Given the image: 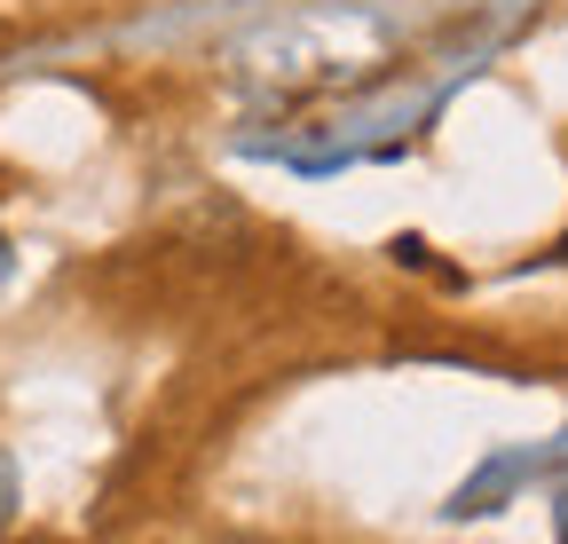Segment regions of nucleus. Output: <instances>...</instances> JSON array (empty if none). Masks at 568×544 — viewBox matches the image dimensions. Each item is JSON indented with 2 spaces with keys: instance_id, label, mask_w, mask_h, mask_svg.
I'll return each mask as SVG.
<instances>
[{
  "instance_id": "nucleus-1",
  "label": "nucleus",
  "mask_w": 568,
  "mask_h": 544,
  "mask_svg": "<svg viewBox=\"0 0 568 544\" xmlns=\"http://www.w3.org/2000/svg\"><path fill=\"white\" fill-rule=\"evenodd\" d=\"M9 521H17V458L0 450V528H9Z\"/></svg>"
},
{
  "instance_id": "nucleus-2",
  "label": "nucleus",
  "mask_w": 568,
  "mask_h": 544,
  "mask_svg": "<svg viewBox=\"0 0 568 544\" xmlns=\"http://www.w3.org/2000/svg\"><path fill=\"white\" fill-rule=\"evenodd\" d=\"M0 277H9V237H0Z\"/></svg>"
}]
</instances>
